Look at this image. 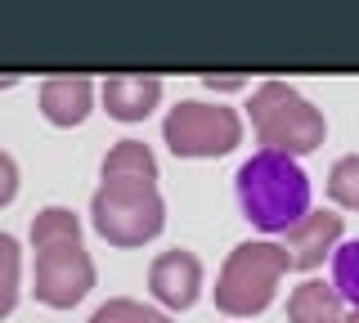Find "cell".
Here are the masks:
<instances>
[{
  "mask_svg": "<svg viewBox=\"0 0 359 323\" xmlns=\"http://www.w3.org/2000/svg\"><path fill=\"white\" fill-rule=\"evenodd\" d=\"M233 188H238V207L247 216V225L261 233H287L301 216H310V175L301 171L297 158L274 149L252 153L238 175H233Z\"/></svg>",
  "mask_w": 359,
  "mask_h": 323,
  "instance_id": "cell-1",
  "label": "cell"
},
{
  "mask_svg": "<svg viewBox=\"0 0 359 323\" xmlns=\"http://www.w3.org/2000/svg\"><path fill=\"white\" fill-rule=\"evenodd\" d=\"M90 220L108 247H144L166 225V202L157 193V180L144 175H99V188L90 198Z\"/></svg>",
  "mask_w": 359,
  "mask_h": 323,
  "instance_id": "cell-2",
  "label": "cell"
},
{
  "mask_svg": "<svg viewBox=\"0 0 359 323\" xmlns=\"http://www.w3.org/2000/svg\"><path fill=\"white\" fill-rule=\"evenodd\" d=\"M247 121H252V135L261 139V149L287 153V158H306L328 135L323 113L287 81L256 85L252 99H247Z\"/></svg>",
  "mask_w": 359,
  "mask_h": 323,
  "instance_id": "cell-3",
  "label": "cell"
},
{
  "mask_svg": "<svg viewBox=\"0 0 359 323\" xmlns=\"http://www.w3.org/2000/svg\"><path fill=\"white\" fill-rule=\"evenodd\" d=\"M287 270H292V256L283 242H269V238L238 242L220 265L216 310L229 319H256L261 310H269V301H274Z\"/></svg>",
  "mask_w": 359,
  "mask_h": 323,
  "instance_id": "cell-4",
  "label": "cell"
},
{
  "mask_svg": "<svg viewBox=\"0 0 359 323\" xmlns=\"http://www.w3.org/2000/svg\"><path fill=\"white\" fill-rule=\"evenodd\" d=\"M162 139L175 158H224L243 139V117L224 104L184 99L162 121Z\"/></svg>",
  "mask_w": 359,
  "mask_h": 323,
  "instance_id": "cell-5",
  "label": "cell"
},
{
  "mask_svg": "<svg viewBox=\"0 0 359 323\" xmlns=\"http://www.w3.org/2000/svg\"><path fill=\"white\" fill-rule=\"evenodd\" d=\"M32 270H36L32 274V292L50 310H72L76 301H86V292L95 287V261L86 256L81 238L36 247V265H32Z\"/></svg>",
  "mask_w": 359,
  "mask_h": 323,
  "instance_id": "cell-6",
  "label": "cell"
},
{
  "mask_svg": "<svg viewBox=\"0 0 359 323\" xmlns=\"http://www.w3.org/2000/svg\"><path fill=\"white\" fill-rule=\"evenodd\" d=\"M341 211L332 207H314L310 216H301L297 225L283 233V247L292 256V270H319L323 261H332L337 247H341Z\"/></svg>",
  "mask_w": 359,
  "mask_h": 323,
  "instance_id": "cell-7",
  "label": "cell"
},
{
  "mask_svg": "<svg viewBox=\"0 0 359 323\" xmlns=\"http://www.w3.org/2000/svg\"><path fill=\"white\" fill-rule=\"evenodd\" d=\"M149 292H153V301L162 310H175V315L189 310L198 301V292H202V261L194 252H184V247L162 252L149 265Z\"/></svg>",
  "mask_w": 359,
  "mask_h": 323,
  "instance_id": "cell-8",
  "label": "cell"
},
{
  "mask_svg": "<svg viewBox=\"0 0 359 323\" xmlns=\"http://www.w3.org/2000/svg\"><path fill=\"white\" fill-rule=\"evenodd\" d=\"M41 113L50 126H59V130H72V126H81L86 113L95 108V81L81 72H59V76H45L41 81Z\"/></svg>",
  "mask_w": 359,
  "mask_h": 323,
  "instance_id": "cell-9",
  "label": "cell"
},
{
  "mask_svg": "<svg viewBox=\"0 0 359 323\" xmlns=\"http://www.w3.org/2000/svg\"><path fill=\"white\" fill-rule=\"evenodd\" d=\"M104 113L117 117V121H140L149 117L157 108V99H162V81L149 72H117L104 81Z\"/></svg>",
  "mask_w": 359,
  "mask_h": 323,
  "instance_id": "cell-10",
  "label": "cell"
},
{
  "mask_svg": "<svg viewBox=\"0 0 359 323\" xmlns=\"http://www.w3.org/2000/svg\"><path fill=\"white\" fill-rule=\"evenodd\" d=\"M287 323H346V296L323 278H306L287 296Z\"/></svg>",
  "mask_w": 359,
  "mask_h": 323,
  "instance_id": "cell-11",
  "label": "cell"
},
{
  "mask_svg": "<svg viewBox=\"0 0 359 323\" xmlns=\"http://www.w3.org/2000/svg\"><path fill=\"white\" fill-rule=\"evenodd\" d=\"M99 175H144V180H157V162H153V149L140 139H117L104 158V171Z\"/></svg>",
  "mask_w": 359,
  "mask_h": 323,
  "instance_id": "cell-12",
  "label": "cell"
},
{
  "mask_svg": "<svg viewBox=\"0 0 359 323\" xmlns=\"http://www.w3.org/2000/svg\"><path fill=\"white\" fill-rule=\"evenodd\" d=\"M18 283H22V242L14 233H0V319L14 315Z\"/></svg>",
  "mask_w": 359,
  "mask_h": 323,
  "instance_id": "cell-13",
  "label": "cell"
},
{
  "mask_svg": "<svg viewBox=\"0 0 359 323\" xmlns=\"http://www.w3.org/2000/svg\"><path fill=\"white\" fill-rule=\"evenodd\" d=\"M86 323H175V319L157 305H140V301H130V296H112Z\"/></svg>",
  "mask_w": 359,
  "mask_h": 323,
  "instance_id": "cell-14",
  "label": "cell"
},
{
  "mask_svg": "<svg viewBox=\"0 0 359 323\" xmlns=\"http://www.w3.org/2000/svg\"><path fill=\"white\" fill-rule=\"evenodd\" d=\"M67 238H81V225L67 207H45L36 220H32V252L50 247V242H67Z\"/></svg>",
  "mask_w": 359,
  "mask_h": 323,
  "instance_id": "cell-15",
  "label": "cell"
},
{
  "mask_svg": "<svg viewBox=\"0 0 359 323\" xmlns=\"http://www.w3.org/2000/svg\"><path fill=\"white\" fill-rule=\"evenodd\" d=\"M328 198L341 211H359V153H346L328 171Z\"/></svg>",
  "mask_w": 359,
  "mask_h": 323,
  "instance_id": "cell-16",
  "label": "cell"
},
{
  "mask_svg": "<svg viewBox=\"0 0 359 323\" xmlns=\"http://www.w3.org/2000/svg\"><path fill=\"white\" fill-rule=\"evenodd\" d=\"M332 287L346 296V305L359 310V238L337 247V256H332Z\"/></svg>",
  "mask_w": 359,
  "mask_h": 323,
  "instance_id": "cell-17",
  "label": "cell"
},
{
  "mask_svg": "<svg viewBox=\"0 0 359 323\" xmlns=\"http://www.w3.org/2000/svg\"><path fill=\"white\" fill-rule=\"evenodd\" d=\"M14 193H18V166L9 153H0V207L14 202Z\"/></svg>",
  "mask_w": 359,
  "mask_h": 323,
  "instance_id": "cell-18",
  "label": "cell"
},
{
  "mask_svg": "<svg viewBox=\"0 0 359 323\" xmlns=\"http://www.w3.org/2000/svg\"><path fill=\"white\" fill-rule=\"evenodd\" d=\"M202 85H207V90H243V85H247V76H243V72H229V76L207 72V76H202Z\"/></svg>",
  "mask_w": 359,
  "mask_h": 323,
  "instance_id": "cell-19",
  "label": "cell"
},
{
  "mask_svg": "<svg viewBox=\"0 0 359 323\" xmlns=\"http://www.w3.org/2000/svg\"><path fill=\"white\" fill-rule=\"evenodd\" d=\"M346 323H359V310H351V315H346Z\"/></svg>",
  "mask_w": 359,
  "mask_h": 323,
  "instance_id": "cell-20",
  "label": "cell"
}]
</instances>
